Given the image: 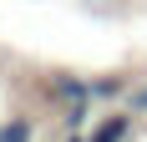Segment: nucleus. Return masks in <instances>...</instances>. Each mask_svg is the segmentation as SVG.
Wrapping results in <instances>:
<instances>
[{
  "label": "nucleus",
  "instance_id": "obj_1",
  "mask_svg": "<svg viewBox=\"0 0 147 142\" xmlns=\"http://www.w3.org/2000/svg\"><path fill=\"white\" fill-rule=\"evenodd\" d=\"M0 142H36V122H30V117H10V122H0Z\"/></svg>",
  "mask_w": 147,
  "mask_h": 142
},
{
  "label": "nucleus",
  "instance_id": "obj_2",
  "mask_svg": "<svg viewBox=\"0 0 147 142\" xmlns=\"http://www.w3.org/2000/svg\"><path fill=\"white\" fill-rule=\"evenodd\" d=\"M127 132H132V117H112V122L96 127V137H91V142H127Z\"/></svg>",
  "mask_w": 147,
  "mask_h": 142
},
{
  "label": "nucleus",
  "instance_id": "obj_3",
  "mask_svg": "<svg viewBox=\"0 0 147 142\" xmlns=\"http://www.w3.org/2000/svg\"><path fill=\"white\" fill-rule=\"evenodd\" d=\"M132 112H147V86H142V91L132 97Z\"/></svg>",
  "mask_w": 147,
  "mask_h": 142
}]
</instances>
